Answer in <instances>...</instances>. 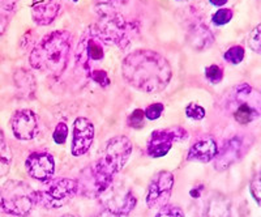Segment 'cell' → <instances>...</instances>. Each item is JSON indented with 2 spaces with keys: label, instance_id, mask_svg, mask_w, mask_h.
Returning a JSON list of instances; mask_svg holds the SVG:
<instances>
[{
  "label": "cell",
  "instance_id": "37",
  "mask_svg": "<svg viewBox=\"0 0 261 217\" xmlns=\"http://www.w3.org/2000/svg\"><path fill=\"white\" fill-rule=\"evenodd\" d=\"M209 2H211V4H213L216 7H222L227 3L228 0H209Z\"/></svg>",
  "mask_w": 261,
  "mask_h": 217
},
{
  "label": "cell",
  "instance_id": "26",
  "mask_svg": "<svg viewBox=\"0 0 261 217\" xmlns=\"http://www.w3.org/2000/svg\"><path fill=\"white\" fill-rule=\"evenodd\" d=\"M127 125L134 130H140L145 126V114L143 110L136 109L127 119Z\"/></svg>",
  "mask_w": 261,
  "mask_h": 217
},
{
  "label": "cell",
  "instance_id": "28",
  "mask_svg": "<svg viewBox=\"0 0 261 217\" xmlns=\"http://www.w3.org/2000/svg\"><path fill=\"white\" fill-rule=\"evenodd\" d=\"M186 115H187L188 118L193 119V120H201L205 116V109L201 105L191 102L187 106V109H186Z\"/></svg>",
  "mask_w": 261,
  "mask_h": 217
},
{
  "label": "cell",
  "instance_id": "8",
  "mask_svg": "<svg viewBox=\"0 0 261 217\" xmlns=\"http://www.w3.org/2000/svg\"><path fill=\"white\" fill-rule=\"evenodd\" d=\"M97 27L107 43L118 46L119 49H127L132 38L137 34L136 24L125 20L119 12L99 15Z\"/></svg>",
  "mask_w": 261,
  "mask_h": 217
},
{
  "label": "cell",
  "instance_id": "24",
  "mask_svg": "<svg viewBox=\"0 0 261 217\" xmlns=\"http://www.w3.org/2000/svg\"><path fill=\"white\" fill-rule=\"evenodd\" d=\"M205 78L212 84H218L223 79V68L218 64H212L205 68Z\"/></svg>",
  "mask_w": 261,
  "mask_h": 217
},
{
  "label": "cell",
  "instance_id": "33",
  "mask_svg": "<svg viewBox=\"0 0 261 217\" xmlns=\"http://www.w3.org/2000/svg\"><path fill=\"white\" fill-rule=\"evenodd\" d=\"M249 190H251L252 197L255 198L256 203H257V204H260V202H261V179H260V176H258V174H256V176L253 177L252 182H251V184H249Z\"/></svg>",
  "mask_w": 261,
  "mask_h": 217
},
{
  "label": "cell",
  "instance_id": "6",
  "mask_svg": "<svg viewBox=\"0 0 261 217\" xmlns=\"http://www.w3.org/2000/svg\"><path fill=\"white\" fill-rule=\"evenodd\" d=\"M36 205V191L24 181L11 179L0 186V209L7 214L25 217Z\"/></svg>",
  "mask_w": 261,
  "mask_h": 217
},
{
  "label": "cell",
  "instance_id": "23",
  "mask_svg": "<svg viewBox=\"0 0 261 217\" xmlns=\"http://www.w3.org/2000/svg\"><path fill=\"white\" fill-rule=\"evenodd\" d=\"M244 55H246V51H244L243 46L237 45L228 49V50L225 53V55H223V58H225V60L227 63L237 66V64L243 62Z\"/></svg>",
  "mask_w": 261,
  "mask_h": 217
},
{
  "label": "cell",
  "instance_id": "35",
  "mask_svg": "<svg viewBox=\"0 0 261 217\" xmlns=\"http://www.w3.org/2000/svg\"><path fill=\"white\" fill-rule=\"evenodd\" d=\"M9 24V17L7 15L0 13V36H3L4 32H6L7 27Z\"/></svg>",
  "mask_w": 261,
  "mask_h": 217
},
{
  "label": "cell",
  "instance_id": "16",
  "mask_svg": "<svg viewBox=\"0 0 261 217\" xmlns=\"http://www.w3.org/2000/svg\"><path fill=\"white\" fill-rule=\"evenodd\" d=\"M60 9H62L60 0H33L30 6L33 21L41 27L53 24L54 20L59 15Z\"/></svg>",
  "mask_w": 261,
  "mask_h": 217
},
{
  "label": "cell",
  "instance_id": "1",
  "mask_svg": "<svg viewBox=\"0 0 261 217\" xmlns=\"http://www.w3.org/2000/svg\"><path fill=\"white\" fill-rule=\"evenodd\" d=\"M122 75L125 83L144 93H158L167 88L172 78L169 60L151 50H136L123 59Z\"/></svg>",
  "mask_w": 261,
  "mask_h": 217
},
{
  "label": "cell",
  "instance_id": "2",
  "mask_svg": "<svg viewBox=\"0 0 261 217\" xmlns=\"http://www.w3.org/2000/svg\"><path fill=\"white\" fill-rule=\"evenodd\" d=\"M73 36L68 30H54L46 34L30 53V67L51 78H60L68 66Z\"/></svg>",
  "mask_w": 261,
  "mask_h": 217
},
{
  "label": "cell",
  "instance_id": "27",
  "mask_svg": "<svg viewBox=\"0 0 261 217\" xmlns=\"http://www.w3.org/2000/svg\"><path fill=\"white\" fill-rule=\"evenodd\" d=\"M248 46L256 54L261 53V27L257 25L248 36Z\"/></svg>",
  "mask_w": 261,
  "mask_h": 217
},
{
  "label": "cell",
  "instance_id": "29",
  "mask_svg": "<svg viewBox=\"0 0 261 217\" xmlns=\"http://www.w3.org/2000/svg\"><path fill=\"white\" fill-rule=\"evenodd\" d=\"M67 136H68V127L64 122L58 123V126L54 130L53 139L57 144H64L65 140H67Z\"/></svg>",
  "mask_w": 261,
  "mask_h": 217
},
{
  "label": "cell",
  "instance_id": "5",
  "mask_svg": "<svg viewBox=\"0 0 261 217\" xmlns=\"http://www.w3.org/2000/svg\"><path fill=\"white\" fill-rule=\"evenodd\" d=\"M107 45L109 43L103 38L97 25H89L83 32L76 46L74 51L76 67L85 72L88 76L95 69H99L97 64L105 59Z\"/></svg>",
  "mask_w": 261,
  "mask_h": 217
},
{
  "label": "cell",
  "instance_id": "3",
  "mask_svg": "<svg viewBox=\"0 0 261 217\" xmlns=\"http://www.w3.org/2000/svg\"><path fill=\"white\" fill-rule=\"evenodd\" d=\"M132 153V144L125 136H115L106 144L103 153L90 172V197L99 198L113 184L114 178L127 164ZM86 192V194H88Z\"/></svg>",
  "mask_w": 261,
  "mask_h": 217
},
{
  "label": "cell",
  "instance_id": "31",
  "mask_svg": "<svg viewBox=\"0 0 261 217\" xmlns=\"http://www.w3.org/2000/svg\"><path fill=\"white\" fill-rule=\"evenodd\" d=\"M155 217H184V213L179 207L166 204L163 205L162 208H160V212Z\"/></svg>",
  "mask_w": 261,
  "mask_h": 217
},
{
  "label": "cell",
  "instance_id": "10",
  "mask_svg": "<svg viewBox=\"0 0 261 217\" xmlns=\"http://www.w3.org/2000/svg\"><path fill=\"white\" fill-rule=\"evenodd\" d=\"M253 139L249 136H235L227 140L220 152H217L214 157V167L218 172H225L228 167L237 164L248 153V149L252 147Z\"/></svg>",
  "mask_w": 261,
  "mask_h": 217
},
{
  "label": "cell",
  "instance_id": "32",
  "mask_svg": "<svg viewBox=\"0 0 261 217\" xmlns=\"http://www.w3.org/2000/svg\"><path fill=\"white\" fill-rule=\"evenodd\" d=\"M163 111V105L162 104H151L146 107L144 110V114H145V118L149 119V120H155L161 116Z\"/></svg>",
  "mask_w": 261,
  "mask_h": 217
},
{
  "label": "cell",
  "instance_id": "17",
  "mask_svg": "<svg viewBox=\"0 0 261 217\" xmlns=\"http://www.w3.org/2000/svg\"><path fill=\"white\" fill-rule=\"evenodd\" d=\"M218 146L213 137H204L197 140L188 151L187 161L191 162H211L216 157Z\"/></svg>",
  "mask_w": 261,
  "mask_h": 217
},
{
  "label": "cell",
  "instance_id": "15",
  "mask_svg": "<svg viewBox=\"0 0 261 217\" xmlns=\"http://www.w3.org/2000/svg\"><path fill=\"white\" fill-rule=\"evenodd\" d=\"M11 127L13 135L18 140L28 141L32 140L38 131V119L36 113L30 109H21L17 110L11 118Z\"/></svg>",
  "mask_w": 261,
  "mask_h": 217
},
{
  "label": "cell",
  "instance_id": "22",
  "mask_svg": "<svg viewBox=\"0 0 261 217\" xmlns=\"http://www.w3.org/2000/svg\"><path fill=\"white\" fill-rule=\"evenodd\" d=\"M12 165V151L3 139H0V178L8 173Z\"/></svg>",
  "mask_w": 261,
  "mask_h": 217
},
{
  "label": "cell",
  "instance_id": "39",
  "mask_svg": "<svg viewBox=\"0 0 261 217\" xmlns=\"http://www.w3.org/2000/svg\"><path fill=\"white\" fill-rule=\"evenodd\" d=\"M73 2H74V3H77V2H79V0H73Z\"/></svg>",
  "mask_w": 261,
  "mask_h": 217
},
{
  "label": "cell",
  "instance_id": "4",
  "mask_svg": "<svg viewBox=\"0 0 261 217\" xmlns=\"http://www.w3.org/2000/svg\"><path fill=\"white\" fill-rule=\"evenodd\" d=\"M223 99V110L239 125H249L260 118L261 95L248 84L235 85Z\"/></svg>",
  "mask_w": 261,
  "mask_h": 217
},
{
  "label": "cell",
  "instance_id": "30",
  "mask_svg": "<svg viewBox=\"0 0 261 217\" xmlns=\"http://www.w3.org/2000/svg\"><path fill=\"white\" fill-rule=\"evenodd\" d=\"M89 78L92 79L94 83H97L98 85H101L102 88H106V86L110 85V79H109V75H107V72L102 68L93 71L92 74L89 75Z\"/></svg>",
  "mask_w": 261,
  "mask_h": 217
},
{
  "label": "cell",
  "instance_id": "12",
  "mask_svg": "<svg viewBox=\"0 0 261 217\" xmlns=\"http://www.w3.org/2000/svg\"><path fill=\"white\" fill-rule=\"evenodd\" d=\"M28 176L39 182H46L53 178L55 173V160L48 151L32 152L25 162Z\"/></svg>",
  "mask_w": 261,
  "mask_h": 217
},
{
  "label": "cell",
  "instance_id": "19",
  "mask_svg": "<svg viewBox=\"0 0 261 217\" xmlns=\"http://www.w3.org/2000/svg\"><path fill=\"white\" fill-rule=\"evenodd\" d=\"M13 81H15L18 97L24 100L36 99L37 81L32 72L24 68L16 69L13 74Z\"/></svg>",
  "mask_w": 261,
  "mask_h": 217
},
{
  "label": "cell",
  "instance_id": "25",
  "mask_svg": "<svg viewBox=\"0 0 261 217\" xmlns=\"http://www.w3.org/2000/svg\"><path fill=\"white\" fill-rule=\"evenodd\" d=\"M232 18V11L228 8H221L218 9L216 13L212 17V22L214 25H218V27H222V25L228 24Z\"/></svg>",
  "mask_w": 261,
  "mask_h": 217
},
{
  "label": "cell",
  "instance_id": "20",
  "mask_svg": "<svg viewBox=\"0 0 261 217\" xmlns=\"http://www.w3.org/2000/svg\"><path fill=\"white\" fill-rule=\"evenodd\" d=\"M188 41L193 49L201 51L213 45L214 37L206 25L202 22H196L188 30Z\"/></svg>",
  "mask_w": 261,
  "mask_h": 217
},
{
  "label": "cell",
  "instance_id": "14",
  "mask_svg": "<svg viewBox=\"0 0 261 217\" xmlns=\"http://www.w3.org/2000/svg\"><path fill=\"white\" fill-rule=\"evenodd\" d=\"M101 197H105L106 208L115 212L119 216H127L136 207L137 199L129 190H120L114 186V182ZM103 203V204H105Z\"/></svg>",
  "mask_w": 261,
  "mask_h": 217
},
{
  "label": "cell",
  "instance_id": "13",
  "mask_svg": "<svg viewBox=\"0 0 261 217\" xmlns=\"http://www.w3.org/2000/svg\"><path fill=\"white\" fill-rule=\"evenodd\" d=\"M94 125L88 118L79 116L73 122L72 130V155L74 157L85 155L94 140Z\"/></svg>",
  "mask_w": 261,
  "mask_h": 217
},
{
  "label": "cell",
  "instance_id": "9",
  "mask_svg": "<svg viewBox=\"0 0 261 217\" xmlns=\"http://www.w3.org/2000/svg\"><path fill=\"white\" fill-rule=\"evenodd\" d=\"M188 137V132L183 127L160 128L151 132L146 143V153L153 158L166 156L171 149L172 144L184 141Z\"/></svg>",
  "mask_w": 261,
  "mask_h": 217
},
{
  "label": "cell",
  "instance_id": "11",
  "mask_svg": "<svg viewBox=\"0 0 261 217\" xmlns=\"http://www.w3.org/2000/svg\"><path fill=\"white\" fill-rule=\"evenodd\" d=\"M174 187V176L170 172H160L151 179L146 192L145 202L150 209H160L169 204Z\"/></svg>",
  "mask_w": 261,
  "mask_h": 217
},
{
  "label": "cell",
  "instance_id": "34",
  "mask_svg": "<svg viewBox=\"0 0 261 217\" xmlns=\"http://www.w3.org/2000/svg\"><path fill=\"white\" fill-rule=\"evenodd\" d=\"M20 0H0V9L4 12H12L17 7Z\"/></svg>",
  "mask_w": 261,
  "mask_h": 217
},
{
  "label": "cell",
  "instance_id": "36",
  "mask_svg": "<svg viewBox=\"0 0 261 217\" xmlns=\"http://www.w3.org/2000/svg\"><path fill=\"white\" fill-rule=\"evenodd\" d=\"M94 217H122V216H119L118 213H115V212L110 211V209L105 208L103 211L99 212V213H98L97 216H94Z\"/></svg>",
  "mask_w": 261,
  "mask_h": 217
},
{
  "label": "cell",
  "instance_id": "7",
  "mask_svg": "<svg viewBox=\"0 0 261 217\" xmlns=\"http://www.w3.org/2000/svg\"><path fill=\"white\" fill-rule=\"evenodd\" d=\"M79 192V182L71 178H55L43 182L36 191V204L45 208H60L71 202Z\"/></svg>",
  "mask_w": 261,
  "mask_h": 217
},
{
  "label": "cell",
  "instance_id": "18",
  "mask_svg": "<svg viewBox=\"0 0 261 217\" xmlns=\"http://www.w3.org/2000/svg\"><path fill=\"white\" fill-rule=\"evenodd\" d=\"M199 217H231V203L225 195L214 194L205 202Z\"/></svg>",
  "mask_w": 261,
  "mask_h": 217
},
{
  "label": "cell",
  "instance_id": "21",
  "mask_svg": "<svg viewBox=\"0 0 261 217\" xmlns=\"http://www.w3.org/2000/svg\"><path fill=\"white\" fill-rule=\"evenodd\" d=\"M129 0H94V7L98 15L110 12H119V8L128 3Z\"/></svg>",
  "mask_w": 261,
  "mask_h": 217
},
{
  "label": "cell",
  "instance_id": "38",
  "mask_svg": "<svg viewBox=\"0 0 261 217\" xmlns=\"http://www.w3.org/2000/svg\"><path fill=\"white\" fill-rule=\"evenodd\" d=\"M63 217H73V216H71V214H65V216H63Z\"/></svg>",
  "mask_w": 261,
  "mask_h": 217
}]
</instances>
